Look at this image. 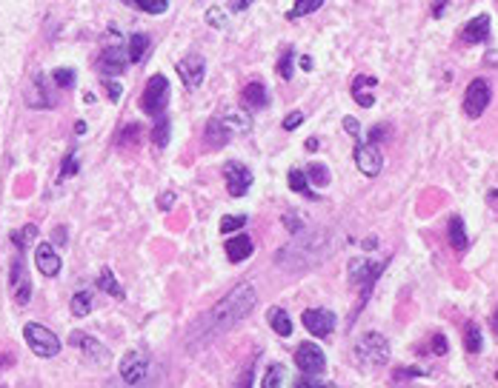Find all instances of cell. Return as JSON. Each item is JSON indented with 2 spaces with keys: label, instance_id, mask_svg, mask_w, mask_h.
<instances>
[{
  "label": "cell",
  "instance_id": "12",
  "mask_svg": "<svg viewBox=\"0 0 498 388\" xmlns=\"http://www.w3.org/2000/svg\"><path fill=\"white\" fill-rule=\"evenodd\" d=\"M129 63V55L127 49L120 46V43H112V46H103L101 49V58H98V72L101 74H123V69H127Z\"/></svg>",
  "mask_w": 498,
  "mask_h": 388
},
{
  "label": "cell",
  "instance_id": "44",
  "mask_svg": "<svg viewBox=\"0 0 498 388\" xmlns=\"http://www.w3.org/2000/svg\"><path fill=\"white\" fill-rule=\"evenodd\" d=\"M77 171V152H69L63 157V166H60V178H72Z\"/></svg>",
  "mask_w": 498,
  "mask_h": 388
},
{
  "label": "cell",
  "instance_id": "30",
  "mask_svg": "<svg viewBox=\"0 0 498 388\" xmlns=\"http://www.w3.org/2000/svg\"><path fill=\"white\" fill-rule=\"evenodd\" d=\"M170 135H172V120L166 117V114H160L158 123H155V128H152V143H155V149H166V143H170Z\"/></svg>",
  "mask_w": 498,
  "mask_h": 388
},
{
  "label": "cell",
  "instance_id": "17",
  "mask_svg": "<svg viewBox=\"0 0 498 388\" xmlns=\"http://www.w3.org/2000/svg\"><path fill=\"white\" fill-rule=\"evenodd\" d=\"M178 72H181V80L189 86V89H198L206 77V60L198 55V52H189L181 63H178Z\"/></svg>",
  "mask_w": 498,
  "mask_h": 388
},
{
  "label": "cell",
  "instance_id": "14",
  "mask_svg": "<svg viewBox=\"0 0 498 388\" xmlns=\"http://www.w3.org/2000/svg\"><path fill=\"white\" fill-rule=\"evenodd\" d=\"M224 175H226V189H229L232 197H243L249 192V186H253V171H249L243 163H238V160L226 163Z\"/></svg>",
  "mask_w": 498,
  "mask_h": 388
},
{
  "label": "cell",
  "instance_id": "28",
  "mask_svg": "<svg viewBox=\"0 0 498 388\" xmlns=\"http://www.w3.org/2000/svg\"><path fill=\"white\" fill-rule=\"evenodd\" d=\"M286 180H289V189L298 192V194H304L307 200H315V197H318V194L309 189V180H307V171H304V168H289Z\"/></svg>",
  "mask_w": 498,
  "mask_h": 388
},
{
  "label": "cell",
  "instance_id": "2",
  "mask_svg": "<svg viewBox=\"0 0 498 388\" xmlns=\"http://www.w3.org/2000/svg\"><path fill=\"white\" fill-rule=\"evenodd\" d=\"M332 251H336V234L329 229H307L278 248L275 263L283 272H309L329 260Z\"/></svg>",
  "mask_w": 498,
  "mask_h": 388
},
{
  "label": "cell",
  "instance_id": "36",
  "mask_svg": "<svg viewBox=\"0 0 498 388\" xmlns=\"http://www.w3.org/2000/svg\"><path fill=\"white\" fill-rule=\"evenodd\" d=\"M307 180L312 183V186H329V168L324 166V163H309V168H307Z\"/></svg>",
  "mask_w": 498,
  "mask_h": 388
},
{
  "label": "cell",
  "instance_id": "49",
  "mask_svg": "<svg viewBox=\"0 0 498 388\" xmlns=\"http://www.w3.org/2000/svg\"><path fill=\"white\" fill-rule=\"evenodd\" d=\"M66 240H69L66 229H63V226H58V229H55V234H52V246H66Z\"/></svg>",
  "mask_w": 498,
  "mask_h": 388
},
{
  "label": "cell",
  "instance_id": "41",
  "mask_svg": "<svg viewBox=\"0 0 498 388\" xmlns=\"http://www.w3.org/2000/svg\"><path fill=\"white\" fill-rule=\"evenodd\" d=\"M206 20H210V26H215V29H226V12L221 6L206 9Z\"/></svg>",
  "mask_w": 498,
  "mask_h": 388
},
{
  "label": "cell",
  "instance_id": "58",
  "mask_svg": "<svg viewBox=\"0 0 498 388\" xmlns=\"http://www.w3.org/2000/svg\"><path fill=\"white\" fill-rule=\"evenodd\" d=\"M326 388H338V385H326Z\"/></svg>",
  "mask_w": 498,
  "mask_h": 388
},
{
  "label": "cell",
  "instance_id": "18",
  "mask_svg": "<svg viewBox=\"0 0 498 388\" xmlns=\"http://www.w3.org/2000/svg\"><path fill=\"white\" fill-rule=\"evenodd\" d=\"M55 89L58 86L44 74V72H37L34 77H32V89H29V98L32 95H40L37 100H34V106L32 109H52L55 103H58V95H55Z\"/></svg>",
  "mask_w": 498,
  "mask_h": 388
},
{
  "label": "cell",
  "instance_id": "59",
  "mask_svg": "<svg viewBox=\"0 0 498 388\" xmlns=\"http://www.w3.org/2000/svg\"><path fill=\"white\" fill-rule=\"evenodd\" d=\"M495 377H498V374H495Z\"/></svg>",
  "mask_w": 498,
  "mask_h": 388
},
{
  "label": "cell",
  "instance_id": "5",
  "mask_svg": "<svg viewBox=\"0 0 498 388\" xmlns=\"http://www.w3.org/2000/svg\"><path fill=\"white\" fill-rule=\"evenodd\" d=\"M384 269H387V263H372V260H366V257H355V260L350 263V283L361 288V306L366 303L369 288L376 286V280Z\"/></svg>",
  "mask_w": 498,
  "mask_h": 388
},
{
  "label": "cell",
  "instance_id": "51",
  "mask_svg": "<svg viewBox=\"0 0 498 388\" xmlns=\"http://www.w3.org/2000/svg\"><path fill=\"white\" fill-rule=\"evenodd\" d=\"M344 128H347L350 135H355V138H358V120H355V117H347V120H344Z\"/></svg>",
  "mask_w": 498,
  "mask_h": 388
},
{
  "label": "cell",
  "instance_id": "24",
  "mask_svg": "<svg viewBox=\"0 0 498 388\" xmlns=\"http://www.w3.org/2000/svg\"><path fill=\"white\" fill-rule=\"evenodd\" d=\"M203 138L210 140V146L212 149H221V146H226L229 140H232V132L221 123V117H212L210 123H206V132H203Z\"/></svg>",
  "mask_w": 498,
  "mask_h": 388
},
{
  "label": "cell",
  "instance_id": "56",
  "mask_svg": "<svg viewBox=\"0 0 498 388\" xmlns=\"http://www.w3.org/2000/svg\"><path fill=\"white\" fill-rule=\"evenodd\" d=\"M301 69L309 72V69H312V60H309V58H301Z\"/></svg>",
  "mask_w": 498,
  "mask_h": 388
},
{
  "label": "cell",
  "instance_id": "37",
  "mask_svg": "<svg viewBox=\"0 0 498 388\" xmlns=\"http://www.w3.org/2000/svg\"><path fill=\"white\" fill-rule=\"evenodd\" d=\"M138 143H141V126H127L123 132L117 135V149H129V146H135L138 149Z\"/></svg>",
  "mask_w": 498,
  "mask_h": 388
},
{
  "label": "cell",
  "instance_id": "6",
  "mask_svg": "<svg viewBox=\"0 0 498 388\" xmlns=\"http://www.w3.org/2000/svg\"><path fill=\"white\" fill-rule=\"evenodd\" d=\"M166 103H170V80L163 74H152L146 80V89H143V98H141V109L152 117H160Z\"/></svg>",
  "mask_w": 498,
  "mask_h": 388
},
{
  "label": "cell",
  "instance_id": "52",
  "mask_svg": "<svg viewBox=\"0 0 498 388\" xmlns=\"http://www.w3.org/2000/svg\"><path fill=\"white\" fill-rule=\"evenodd\" d=\"M172 203H175V194H172V192H166V194L160 197V203H158V206H160V208H170Z\"/></svg>",
  "mask_w": 498,
  "mask_h": 388
},
{
  "label": "cell",
  "instance_id": "40",
  "mask_svg": "<svg viewBox=\"0 0 498 388\" xmlns=\"http://www.w3.org/2000/svg\"><path fill=\"white\" fill-rule=\"evenodd\" d=\"M281 382H283V368L278 366V363H272L269 368H267V374H264V388H281Z\"/></svg>",
  "mask_w": 498,
  "mask_h": 388
},
{
  "label": "cell",
  "instance_id": "48",
  "mask_svg": "<svg viewBox=\"0 0 498 388\" xmlns=\"http://www.w3.org/2000/svg\"><path fill=\"white\" fill-rule=\"evenodd\" d=\"M295 388H326V385H324V382H318V380H312L309 374H304V377L295 382Z\"/></svg>",
  "mask_w": 498,
  "mask_h": 388
},
{
  "label": "cell",
  "instance_id": "23",
  "mask_svg": "<svg viewBox=\"0 0 498 388\" xmlns=\"http://www.w3.org/2000/svg\"><path fill=\"white\" fill-rule=\"evenodd\" d=\"M221 123L229 128L232 135H246L249 128H253V117H249L246 112H238V109H226L221 114Z\"/></svg>",
  "mask_w": 498,
  "mask_h": 388
},
{
  "label": "cell",
  "instance_id": "4",
  "mask_svg": "<svg viewBox=\"0 0 498 388\" xmlns=\"http://www.w3.org/2000/svg\"><path fill=\"white\" fill-rule=\"evenodd\" d=\"M352 354H355L358 366H364V368H381V366H387V360H390V342H387L384 334L369 331V334H364V337L355 342Z\"/></svg>",
  "mask_w": 498,
  "mask_h": 388
},
{
  "label": "cell",
  "instance_id": "20",
  "mask_svg": "<svg viewBox=\"0 0 498 388\" xmlns=\"http://www.w3.org/2000/svg\"><path fill=\"white\" fill-rule=\"evenodd\" d=\"M487 37H490V15H478V18L467 20L464 29H461L464 43H484Z\"/></svg>",
  "mask_w": 498,
  "mask_h": 388
},
{
  "label": "cell",
  "instance_id": "8",
  "mask_svg": "<svg viewBox=\"0 0 498 388\" xmlns=\"http://www.w3.org/2000/svg\"><path fill=\"white\" fill-rule=\"evenodd\" d=\"M490 98H492V89L484 77H475L470 86H467V95H464V114L467 117H481L490 106Z\"/></svg>",
  "mask_w": 498,
  "mask_h": 388
},
{
  "label": "cell",
  "instance_id": "1",
  "mask_svg": "<svg viewBox=\"0 0 498 388\" xmlns=\"http://www.w3.org/2000/svg\"><path fill=\"white\" fill-rule=\"evenodd\" d=\"M255 300H258V294H255L253 283H238L210 314H206L203 320H198V326L189 334V349H198L200 342H210L212 337L238 328L249 314H253Z\"/></svg>",
  "mask_w": 498,
  "mask_h": 388
},
{
  "label": "cell",
  "instance_id": "27",
  "mask_svg": "<svg viewBox=\"0 0 498 388\" xmlns=\"http://www.w3.org/2000/svg\"><path fill=\"white\" fill-rule=\"evenodd\" d=\"M149 34H143V32H138V34H132L129 40H127V55H129V63H141L143 58H146V52H149Z\"/></svg>",
  "mask_w": 498,
  "mask_h": 388
},
{
  "label": "cell",
  "instance_id": "57",
  "mask_svg": "<svg viewBox=\"0 0 498 388\" xmlns=\"http://www.w3.org/2000/svg\"><path fill=\"white\" fill-rule=\"evenodd\" d=\"M492 331L498 334V312H495V317H492Z\"/></svg>",
  "mask_w": 498,
  "mask_h": 388
},
{
  "label": "cell",
  "instance_id": "3",
  "mask_svg": "<svg viewBox=\"0 0 498 388\" xmlns=\"http://www.w3.org/2000/svg\"><path fill=\"white\" fill-rule=\"evenodd\" d=\"M152 377V360L146 349H132L123 354L120 360V382H127L129 388H149Z\"/></svg>",
  "mask_w": 498,
  "mask_h": 388
},
{
  "label": "cell",
  "instance_id": "9",
  "mask_svg": "<svg viewBox=\"0 0 498 388\" xmlns=\"http://www.w3.org/2000/svg\"><path fill=\"white\" fill-rule=\"evenodd\" d=\"M355 163L361 168V175H366V178H378L381 168H384V157H381L378 146L376 143H364V140L355 143Z\"/></svg>",
  "mask_w": 498,
  "mask_h": 388
},
{
  "label": "cell",
  "instance_id": "46",
  "mask_svg": "<svg viewBox=\"0 0 498 388\" xmlns=\"http://www.w3.org/2000/svg\"><path fill=\"white\" fill-rule=\"evenodd\" d=\"M232 388H253V366H246V368L241 371V377L235 380Z\"/></svg>",
  "mask_w": 498,
  "mask_h": 388
},
{
  "label": "cell",
  "instance_id": "25",
  "mask_svg": "<svg viewBox=\"0 0 498 388\" xmlns=\"http://www.w3.org/2000/svg\"><path fill=\"white\" fill-rule=\"evenodd\" d=\"M372 86H376V77H372V74H358V77H355V83H352V98H355L358 106L369 109L372 103H376V98H372L369 92H364V89H372Z\"/></svg>",
  "mask_w": 498,
  "mask_h": 388
},
{
  "label": "cell",
  "instance_id": "15",
  "mask_svg": "<svg viewBox=\"0 0 498 388\" xmlns=\"http://www.w3.org/2000/svg\"><path fill=\"white\" fill-rule=\"evenodd\" d=\"M34 266L44 277H58L60 269H63V260H60V254L55 251L52 243H37L34 246Z\"/></svg>",
  "mask_w": 498,
  "mask_h": 388
},
{
  "label": "cell",
  "instance_id": "13",
  "mask_svg": "<svg viewBox=\"0 0 498 388\" xmlns=\"http://www.w3.org/2000/svg\"><path fill=\"white\" fill-rule=\"evenodd\" d=\"M295 366L304 371V374H324V368H326V357H324V352L315 346V342H301L298 346V352H295Z\"/></svg>",
  "mask_w": 498,
  "mask_h": 388
},
{
  "label": "cell",
  "instance_id": "53",
  "mask_svg": "<svg viewBox=\"0 0 498 388\" xmlns=\"http://www.w3.org/2000/svg\"><path fill=\"white\" fill-rule=\"evenodd\" d=\"M246 6H253V0H232V12H243Z\"/></svg>",
  "mask_w": 498,
  "mask_h": 388
},
{
  "label": "cell",
  "instance_id": "38",
  "mask_svg": "<svg viewBox=\"0 0 498 388\" xmlns=\"http://www.w3.org/2000/svg\"><path fill=\"white\" fill-rule=\"evenodd\" d=\"M293 58H295V52H293V49H289V46H286V49L281 52V58H278V74H281L283 80H289V77H293V74H295V66H293Z\"/></svg>",
  "mask_w": 498,
  "mask_h": 388
},
{
  "label": "cell",
  "instance_id": "43",
  "mask_svg": "<svg viewBox=\"0 0 498 388\" xmlns=\"http://www.w3.org/2000/svg\"><path fill=\"white\" fill-rule=\"evenodd\" d=\"M246 226V214H238V218H224L221 220V232L226 234V232H241Z\"/></svg>",
  "mask_w": 498,
  "mask_h": 388
},
{
  "label": "cell",
  "instance_id": "16",
  "mask_svg": "<svg viewBox=\"0 0 498 388\" xmlns=\"http://www.w3.org/2000/svg\"><path fill=\"white\" fill-rule=\"evenodd\" d=\"M69 342L72 346H77L83 354H87L92 363H98V366H106L109 363V349L103 346L101 340H95V337H89V334H80V331H75L72 337H69Z\"/></svg>",
  "mask_w": 498,
  "mask_h": 388
},
{
  "label": "cell",
  "instance_id": "55",
  "mask_svg": "<svg viewBox=\"0 0 498 388\" xmlns=\"http://www.w3.org/2000/svg\"><path fill=\"white\" fill-rule=\"evenodd\" d=\"M83 132H87V123H83V120L75 123V135H83Z\"/></svg>",
  "mask_w": 498,
  "mask_h": 388
},
{
  "label": "cell",
  "instance_id": "32",
  "mask_svg": "<svg viewBox=\"0 0 498 388\" xmlns=\"http://www.w3.org/2000/svg\"><path fill=\"white\" fill-rule=\"evenodd\" d=\"M324 4H326V0H295V6L286 12V18H289V20H295V18L312 15V12H318Z\"/></svg>",
  "mask_w": 498,
  "mask_h": 388
},
{
  "label": "cell",
  "instance_id": "50",
  "mask_svg": "<svg viewBox=\"0 0 498 388\" xmlns=\"http://www.w3.org/2000/svg\"><path fill=\"white\" fill-rule=\"evenodd\" d=\"M106 92H109V98H112V100H117V98L123 95V89H120L117 83H106Z\"/></svg>",
  "mask_w": 498,
  "mask_h": 388
},
{
  "label": "cell",
  "instance_id": "45",
  "mask_svg": "<svg viewBox=\"0 0 498 388\" xmlns=\"http://www.w3.org/2000/svg\"><path fill=\"white\" fill-rule=\"evenodd\" d=\"M304 123V114L301 112H289L286 117H283V128H286V132H293V128H298Z\"/></svg>",
  "mask_w": 498,
  "mask_h": 388
},
{
  "label": "cell",
  "instance_id": "33",
  "mask_svg": "<svg viewBox=\"0 0 498 388\" xmlns=\"http://www.w3.org/2000/svg\"><path fill=\"white\" fill-rule=\"evenodd\" d=\"M72 314L75 317H87L89 312H92V294L89 291H75V297H72Z\"/></svg>",
  "mask_w": 498,
  "mask_h": 388
},
{
  "label": "cell",
  "instance_id": "19",
  "mask_svg": "<svg viewBox=\"0 0 498 388\" xmlns=\"http://www.w3.org/2000/svg\"><path fill=\"white\" fill-rule=\"evenodd\" d=\"M241 103H243V109H249V112L267 109V106H269V92H267V86H264L261 80L246 83V86H243V92H241Z\"/></svg>",
  "mask_w": 498,
  "mask_h": 388
},
{
  "label": "cell",
  "instance_id": "11",
  "mask_svg": "<svg viewBox=\"0 0 498 388\" xmlns=\"http://www.w3.org/2000/svg\"><path fill=\"white\" fill-rule=\"evenodd\" d=\"M9 283L15 288V300H18V306H26L29 300H32V283H29V274H26V260H23V254L18 251L15 254V260H12V269H9Z\"/></svg>",
  "mask_w": 498,
  "mask_h": 388
},
{
  "label": "cell",
  "instance_id": "35",
  "mask_svg": "<svg viewBox=\"0 0 498 388\" xmlns=\"http://www.w3.org/2000/svg\"><path fill=\"white\" fill-rule=\"evenodd\" d=\"M129 6H138L141 12L146 15H163L166 9H170V0H127Z\"/></svg>",
  "mask_w": 498,
  "mask_h": 388
},
{
  "label": "cell",
  "instance_id": "34",
  "mask_svg": "<svg viewBox=\"0 0 498 388\" xmlns=\"http://www.w3.org/2000/svg\"><path fill=\"white\" fill-rule=\"evenodd\" d=\"M481 346H484L481 328H478L475 323H467V328H464V349H467L470 354H475V352H481Z\"/></svg>",
  "mask_w": 498,
  "mask_h": 388
},
{
  "label": "cell",
  "instance_id": "21",
  "mask_svg": "<svg viewBox=\"0 0 498 388\" xmlns=\"http://www.w3.org/2000/svg\"><path fill=\"white\" fill-rule=\"evenodd\" d=\"M253 251H255V246L246 234H235V237L226 240V257L232 263H241V260H246V257H253Z\"/></svg>",
  "mask_w": 498,
  "mask_h": 388
},
{
  "label": "cell",
  "instance_id": "42",
  "mask_svg": "<svg viewBox=\"0 0 498 388\" xmlns=\"http://www.w3.org/2000/svg\"><path fill=\"white\" fill-rule=\"evenodd\" d=\"M390 135H392V128H390L387 123H378V126H372V128H369V135H366V138H369V143H381V140H387Z\"/></svg>",
  "mask_w": 498,
  "mask_h": 388
},
{
  "label": "cell",
  "instance_id": "31",
  "mask_svg": "<svg viewBox=\"0 0 498 388\" xmlns=\"http://www.w3.org/2000/svg\"><path fill=\"white\" fill-rule=\"evenodd\" d=\"M37 240V226L34 223H29V226H23V229H18V232H12V243L18 246V251L23 254L26 248H32V243Z\"/></svg>",
  "mask_w": 498,
  "mask_h": 388
},
{
  "label": "cell",
  "instance_id": "7",
  "mask_svg": "<svg viewBox=\"0 0 498 388\" xmlns=\"http://www.w3.org/2000/svg\"><path fill=\"white\" fill-rule=\"evenodd\" d=\"M23 337H26V346L37 354V357H55L60 352V340L55 331L37 326V323H26L23 326Z\"/></svg>",
  "mask_w": 498,
  "mask_h": 388
},
{
  "label": "cell",
  "instance_id": "22",
  "mask_svg": "<svg viewBox=\"0 0 498 388\" xmlns=\"http://www.w3.org/2000/svg\"><path fill=\"white\" fill-rule=\"evenodd\" d=\"M447 237H449V246L455 251H467L470 248V237H467V229H464V220L459 214H452L449 223H447Z\"/></svg>",
  "mask_w": 498,
  "mask_h": 388
},
{
  "label": "cell",
  "instance_id": "39",
  "mask_svg": "<svg viewBox=\"0 0 498 388\" xmlns=\"http://www.w3.org/2000/svg\"><path fill=\"white\" fill-rule=\"evenodd\" d=\"M52 83L58 86V89H72V86H75V69H55L52 72Z\"/></svg>",
  "mask_w": 498,
  "mask_h": 388
},
{
  "label": "cell",
  "instance_id": "54",
  "mask_svg": "<svg viewBox=\"0 0 498 388\" xmlns=\"http://www.w3.org/2000/svg\"><path fill=\"white\" fill-rule=\"evenodd\" d=\"M318 146H321V140H318V138H309V140H307V152H315Z\"/></svg>",
  "mask_w": 498,
  "mask_h": 388
},
{
  "label": "cell",
  "instance_id": "26",
  "mask_svg": "<svg viewBox=\"0 0 498 388\" xmlns=\"http://www.w3.org/2000/svg\"><path fill=\"white\" fill-rule=\"evenodd\" d=\"M267 323H269L272 331L281 334V337H289V334H293V320H289V314H286L281 306H272V309L267 312Z\"/></svg>",
  "mask_w": 498,
  "mask_h": 388
},
{
  "label": "cell",
  "instance_id": "47",
  "mask_svg": "<svg viewBox=\"0 0 498 388\" xmlns=\"http://www.w3.org/2000/svg\"><path fill=\"white\" fill-rule=\"evenodd\" d=\"M433 354H438V357L447 354V337H444V334H435V337H433Z\"/></svg>",
  "mask_w": 498,
  "mask_h": 388
},
{
  "label": "cell",
  "instance_id": "29",
  "mask_svg": "<svg viewBox=\"0 0 498 388\" xmlns=\"http://www.w3.org/2000/svg\"><path fill=\"white\" fill-rule=\"evenodd\" d=\"M98 288H101L103 294L115 297V300H123V297H127V291H123V286L115 280V274H112L109 269H101V277H98Z\"/></svg>",
  "mask_w": 498,
  "mask_h": 388
},
{
  "label": "cell",
  "instance_id": "10",
  "mask_svg": "<svg viewBox=\"0 0 498 388\" xmlns=\"http://www.w3.org/2000/svg\"><path fill=\"white\" fill-rule=\"evenodd\" d=\"M301 323H304V328L309 334H315L318 340H324V337H329L332 331H336L338 317L332 314V312H326V309H307L301 314Z\"/></svg>",
  "mask_w": 498,
  "mask_h": 388
}]
</instances>
